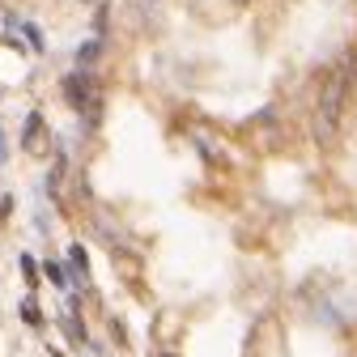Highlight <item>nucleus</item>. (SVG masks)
<instances>
[{"label": "nucleus", "mask_w": 357, "mask_h": 357, "mask_svg": "<svg viewBox=\"0 0 357 357\" xmlns=\"http://www.w3.org/2000/svg\"><path fill=\"white\" fill-rule=\"evenodd\" d=\"M22 273H26V281H30V285H34V259H30V255H26V259H22Z\"/></svg>", "instance_id": "6"}, {"label": "nucleus", "mask_w": 357, "mask_h": 357, "mask_svg": "<svg viewBox=\"0 0 357 357\" xmlns=\"http://www.w3.org/2000/svg\"><path fill=\"white\" fill-rule=\"evenodd\" d=\"M22 149H26L30 158H43V153H47V123H43V115H38V111L26 119V132H22Z\"/></svg>", "instance_id": "3"}, {"label": "nucleus", "mask_w": 357, "mask_h": 357, "mask_svg": "<svg viewBox=\"0 0 357 357\" xmlns=\"http://www.w3.org/2000/svg\"><path fill=\"white\" fill-rule=\"evenodd\" d=\"M98 52H102V43H98V38H94V43H85V47H77V64L89 68V64L98 60Z\"/></svg>", "instance_id": "4"}, {"label": "nucleus", "mask_w": 357, "mask_h": 357, "mask_svg": "<svg viewBox=\"0 0 357 357\" xmlns=\"http://www.w3.org/2000/svg\"><path fill=\"white\" fill-rule=\"evenodd\" d=\"M22 319H26V324H43V315H38L34 302H22Z\"/></svg>", "instance_id": "5"}, {"label": "nucleus", "mask_w": 357, "mask_h": 357, "mask_svg": "<svg viewBox=\"0 0 357 357\" xmlns=\"http://www.w3.org/2000/svg\"><path fill=\"white\" fill-rule=\"evenodd\" d=\"M344 111H349V68H336L315 102V119H310V137L319 149H336L340 132H344Z\"/></svg>", "instance_id": "1"}, {"label": "nucleus", "mask_w": 357, "mask_h": 357, "mask_svg": "<svg viewBox=\"0 0 357 357\" xmlns=\"http://www.w3.org/2000/svg\"><path fill=\"white\" fill-rule=\"evenodd\" d=\"M64 98H68L77 111H85V115H89V128H94V119H98V89H94V77H89V73H68V77H64Z\"/></svg>", "instance_id": "2"}, {"label": "nucleus", "mask_w": 357, "mask_h": 357, "mask_svg": "<svg viewBox=\"0 0 357 357\" xmlns=\"http://www.w3.org/2000/svg\"><path fill=\"white\" fill-rule=\"evenodd\" d=\"M0 162H5V137H0Z\"/></svg>", "instance_id": "7"}, {"label": "nucleus", "mask_w": 357, "mask_h": 357, "mask_svg": "<svg viewBox=\"0 0 357 357\" xmlns=\"http://www.w3.org/2000/svg\"><path fill=\"white\" fill-rule=\"evenodd\" d=\"M353 60H357V56H353Z\"/></svg>", "instance_id": "8"}]
</instances>
